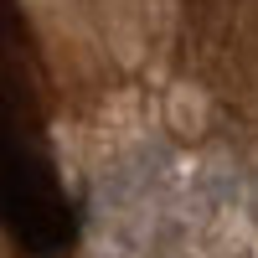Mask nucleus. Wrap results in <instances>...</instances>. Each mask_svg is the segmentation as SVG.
<instances>
[{"instance_id":"1","label":"nucleus","mask_w":258,"mask_h":258,"mask_svg":"<svg viewBox=\"0 0 258 258\" xmlns=\"http://www.w3.org/2000/svg\"><path fill=\"white\" fill-rule=\"evenodd\" d=\"M0 222L41 258H57L73 243V207L41 135L31 57L11 0H0Z\"/></svg>"}]
</instances>
